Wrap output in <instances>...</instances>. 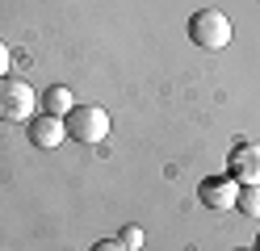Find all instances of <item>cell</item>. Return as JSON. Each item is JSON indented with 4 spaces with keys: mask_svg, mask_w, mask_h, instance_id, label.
<instances>
[{
    "mask_svg": "<svg viewBox=\"0 0 260 251\" xmlns=\"http://www.w3.org/2000/svg\"><path fill=\"white\" fill-rule=\"evenodd\" d=\"M189 38L202 50H222L231 42V17L218 13V9H198L189 17Z\"/></svg>",
    "mask_w": 260,
    "mask_h": 251,
    "instance_id": "7a4b0ae2",
    "label": "cell"
},
{
    "mask_svg": "<svg viewBox=\"0 0 260 251\" xmlns=\"http://www.w3.org/2000/svg\"><path fill=\"white\" fill-rule=\"evenodd\" d=\"M9 63H13V59H9V46H5V42H0V76H5V71H9Z\"/></svg>",
    "mask_w": 260,
    "mask_h": 251,
    "instance_id": "8fae6325",
    "label": "cell"
},
{
    "mask_svg": "<svg viewBox=\"0 0 260 251\" xmlns=\"http://www.w3.org/2000/svg\"><path fill=\"white\" fill-rule=\"evenodd\" d=\"M72 88H63V84H55V88H46L42 92V113H51V117H68L72 113Z\"/></svg>",
    "mask_w": 260,
    "mask_h": 251,
    "instance_id": "52a82bcc",
    "label": "cell"
},
{
    "mask_svg": "<svg viewBox=\"0 0 260 251\" xmlns=\"http://www.w3.org/2000/svg\"><path fill=\"white\" fill-rule=\"evenodd\" d=\"M239 213L248 218H260V184H239V197H235Z\"/></svg>",
    "mask_w": 260,
    "mask_h": 251,
    "instance_id": "ba28073f",
    "label": "cell"
},
{
    "mask_svg": "<svg viewBox=\"0 0 260 251\" xmlns=\"http://www.w3.org/2000/svg\"><path fill=\"white\" fill-rule=\"evenodd\" d=\"M226 176H231L235 184H260V142H239L231 151Z\"/></svg>",
    "mask_w": 260,
    "mask_h": 251,
    "instance_id": "277c9868",
    "label": "cell"
},
{
    "mask_svg": "<svg viewBox=\"0 0 260 251\" xmlns=\"http://www.w3.org/2000/svg\"><path fill=\"white\" fill-rule=\"evenodd\" d=\"M68 126V138L72 142H84V147H96L109 134V113L101 105H72V113L63 117Z\"/></svg>",
    "mask_w": 260,
    "mask_h": 251,
    "instance_id": "6da1fadb",
    "label": "cell"
},
{
    "mask_svg": "<svg viewBox=\"0 0 260 251\" xmlns=\"http://www.w3.org/2000/svg\"><path fill=\"white\" fill-rule=\"evenodd\" d=\"M126 251H135V247H143V230L139 226H122V239H118Z\"/></svg>",
    "mask_w": 260,
    "mask_h": 251,
    "instance_id": "9c48e42d",
    "label": "cell"
},
{
    "mask_svg": "<svg viewBox=\"0 0 260 251\" xmlns=\"http://www.w3.org/2000/svg\"><path fill=\"white\" fill-rule=\"evenodd\" d=\"M29 142H34L38 151H55L63 142V134H68V126H63V117H51V113H38L29 117Z\"/></svg>",
    "mask_w": 260,
    "mask_h": 251,
    "instance_id": "5b68a950",
    "label": "cell"
},
{
    "mask_svg": "<svg viewBox=\"0 0 260 251\" xmlns=\"http://www.w3.org/2000/svg\"><path fill=\"white\" fill-rule=\"evenodd\" d=\"M92 251H126V247H122L118 239H96V243H92Z\"/></svg>",
    "mask_w": 260,
    "mask_h": 251,
    "instance_id": "30bf717a",
    "label": "cell"
},
{
    "mask_svg": "<svg viewBox=\"0 0 260 251\" xmlns=\"http://www.w3.org/2000/svg\"><path fill=\"white\" fill-rule=\"evenodd\" d=\"M252 251H260V234H256V247H252Z\"/></svg>",
    "mask_w": 260,
    "mask_h": 251,
    "instance_id": "7c38bea8",
    "label": "cell"
},
{
    "mask_svg": "<svg viewBox=\"0 0 260 251\" xmlns=\"http://www.w3.org/2000/svg\"><path fill=\"white\" fill-rule=\"evenodd\" d=\"M198 197H202V205H210V209H231L235 197H239V184L231 176H210V180H202Z\"/></svg>",
    "mask_w": 260,
    "mask_h": 251,
    "instance_id": "8992f818",
    "label": "cell"
},
{
    "mask_svg": "<svg viewBox=\"0 0 260 251\" xmlns=\"http://www.w3.org/2000/svg\"><path fill=\"white\" fill-rule=\"evenodd\" d=\"M34 88L25 80L0 76V122H29L34 117Z\"/></svg>",
    "mask_w": 260,
    "mask_h": 251,
    "instance_id": "3957f363",
    "label": "cell"
}]
</instances>
